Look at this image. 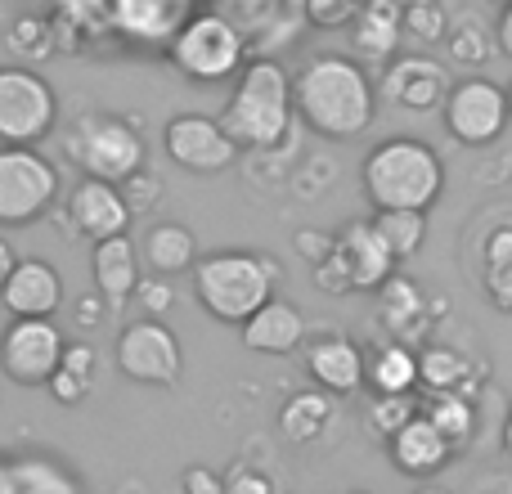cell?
<instances>
[{"label": "cell", "instance_id": "11", "mask_svg": "<svg viewBox=\"0 0 512 494\" xmlns=\"http://www.w3.org/2000/svg\"><path fill=\"white\" fill-rule=\"evenodd\" d=\"M441 113H445V131H450L454 140L472 144V149H486L508 126L504 86H495L490 77H463L450 86Z\"/></svg>", "mask_w": 512, "mask_h": 494}, {"label": "cell", "instance_id": "5", "mask_svg": "<svg viewBox=\"0 0 512 494\" xmlns=\"http://www.w3.org/2000/svg\"><path fill=\"white\" fill-rule=\"evenodd\" d=\"M63 153L86 180H104V185H122L149 158L144 135L117 113H81L63 135Z\"/></svg>", "mask_w": 512, "mask_h": 494}, {"label": "cell", "instance_id": "39", "mask_svg": "<svg viewBox=\"0 0 512 494\" xmlns=\"http://www.w3.org/2000/svg\"><path fill=\"white\" fill-rule=\"evenodd\" d=\"M292 247H297L301 261L319 265L328 252H333V234H324V230H297V234H292Z\"/></svg>", "mask_w": 512, "mask_h": 494}, {"label": "cell", "instance_id": "13", "mask_svg": "<svg viewBox=\"0 0 512 494\" xmlns=\"http://www.w3.org/2000/svg\"><path fill=\"white\" fill-rule=\"evenodd\" d=\"M0 301L9 319H54V310L63 306V274L41 256H18L0 288Z\"/></svg>", "mask_w": 512, "mask_h": 494}, {"label": "cell", "instance_id": "16", "mask_svg": "<svg viewBox=\"0 0 512 494\" xmlns=\"http://www.w3.org/2000/svg\"><path fill=\"white\" fill-rule=\"evenodd\" d=\"M63 221L81 234V239H117L131 225V212H126L117 185H104V180H86L81 176L72 185L68 203H63Z\"/></svg>", "mask_w": 512, "mask_h": 494}, {"label": "cell", "instance_id": "44", "mask_svg": "<svg viewBox=\"0 0 512 494\" xmlns=\"http://www.w3.org/2000/svg\"><path fill=\"white\" fill-rule=\"evenodd\" d=\"M495 50L504 54V59H512V5H504V14H499V23H495Z\"/></svg>", "mask_w": 512, "mask_h": 494}, {"label": "cell", "instance_id": "50", "mask_svg": "<svg viewBox=\"0 0 512 494\" xmlns=\"http://www.w3.org/2000/svg\"><path fill=\"white\" fill-rule=\"evenodd\" d=\"M346 494H369V490H346Z\"/></svg>", "mask_w": 512, "mask_h": 494}, {"label": "cell", "instance_id": "48", "mask_svg": "<svg viewBox=\"0 0 512 494\" xmlns=\"http://www.w3.org/2000/svg\"><path fill=\"white\" fill-rule=\"evenodd\" d=\"M414 494H450V490H445V486H418Z\"/></svg>", "mask_w": 512, "mask_h": 494}, {"label": "cell", "instance_id": "2", "mask_svg": "<svg viewBox=\"0 0 512 494\" xmlns=\"http://www.w3.org/2000/svg\"><path fill=\"white\" fill-rule=\"evenodd\" d=\"M360 180L373 212H427L445 194V162L427 140L391 135L364 153Z\"/></svg>", "mask_w": 512, "mask_h": 494}, {"label": "cell", "instance_id": "6", "mask_svg": "<svg viewBox=\"0 0 512 494\" xmlns=\"http://www.w3.org/2000/svg\"><path fill=\"white\" fill-rule=\"evenodd\" d=\"M171 68L189 81H230L248 63V41L225 14H194L171 36Z\"/></svg>", "mask_w": 512, "mask_h": 494}, {"label": "cell", "instance_id": "31", "mask_svg": "<svg viewBox=\"0 0 512 494\" xmlns=\"http://www.w3.org/2000/svg\"><path fill=\"white\" fill-rule=\"evenodd\" d=\"M450 32V14H445L441 0H409L400 5V36L418 45H441Z\"/></svg>", "mask_w": 512, "mask_h": 494}, {"label": "cell", "instance_id": "46", "mask_svg": "<svg viewBox=\"0 0 512 494\" xmlns=\"http://www.w3.org/2000/svg\"><path fill=\"white\" fill-rule=\"evenodd\" d=\"M0 494H14V477H9V463L0 459Z\"/></svg>", "mask_w": 512, "mask_h": 494}, {"label": "cell", "instance_id": "26", "mask_svg": "<svg viewBox=\"0 0 512 494\" xmlns=\"http://www.w3.org/2000/svg\"><path fill=\"white\" fill-rule=\"evenodd\" d=\"M328 418H333V396L310 387V391H297V396L279 409V432H283V441H292V445H310L324 436Z\"/></svg>", "mask_w": 512, "mask_h": 494}, {"label": "cell", "instance_id": "28", "mask_svg": "<svg viewBox=\"0 0 512 494\" xmlns=\"http://www.w3.org/2000/svg\"><path fill=\"white\" fill-rule=\"evenodd\" d=\"M445 45H450V63H454V68H468V72L495 59V32H490L481 18H459V23H450Z\"/></svg>", "mask_w": 512, "mask_h": 494}, {"label": "cell", "instance_id": "49", "mask_svg": "<svg viewBox=\"0 0 512 494\" xmlns=\"http://www.w3.org/2000/svg\"><path fill=\"white\" fill-rule=\"evenodd\" d=\"M504 104H508V122H512V86L504 90Z\"/></svg>", "mask_w": 512, "mask_h": 494}, {"label": "cell", "instance_id": "36", "mask_svg": "<svg viewBox=\"0 0 512 494\" xmlns=\"http://www.w3.org/2000/svg\"><path fill=\"white\" fill-rule=\"evenodd\" d=\"M45 391H50L59 405H81V400L90 396V378H81V373H72V369H54L50 373V382H45Z\"/></svg>", "mask_w": 512, "mask_h": 494}, {"label": "cell", "instance_id": "35", "mask_svg": "<svg viewBox=\"0 0 512 494\" xmlns=\"http://www.w3.org/2000/svg\"><path fill=\"white\" fill-rule=\"evenodd\" d=\"M131 297L140 301L144 319H158L162 310H171V301H176V288H171V279H158V274H140V283H135Z\"/></svg>", "mask_w": 512, "mask_h": 494}, {"label": "cell", "instance_id": "43", "mask_svg": "<svg viewBox=\"0 0 512 494\" xmlns=\"http://www.w3.org/2000/svg\"><path fill=\"white\" fill-rule=\"evenodd\" d=\"M499 265H512V225L486 234V270H499Z\"/></svg>", "mask_w": 512, "mask_h": 494}, {"label": "cell", "instance_id": "20", "mask_svg": "<svg viewBox=\"0 0 512 494\" xmlns=\"http://www.w3.org/2000/svg\"><path fill=\"white\" fill-rule=\"evenodd\" d=\"M243 346L256 355H292L301 342H306V315H301L292 301L270 297L261 310H252L239 324Z\"/></svg>", "mask_w": 512, "mask_h": 494}, {"label": "cell", "instance_id": "51", "mask_svg": "<svg viewBox=\"0 0 512 494\" xmlns=\"http://www.w3.org/2000/svg\"><path fill=\"white\" fill-rule=\"evenodd\" d=\"M396 5H409V0H396Z\"/></svg>", "mask_w": 512, "mask_h": 494}, {"label": "cell", "instance_id": "9", "mask_svg": "<svg viewBox=\"0 0 512 494\" xmlns=\"http://www.w3.org/2000/svg\"><path fill=\"white\" fill-rule=\"evenodd\" d=\"M113 360L122 369V378L140 382V387H176L180 369H185L180 337L162 319H135V324H126L117 333Z\"/></svg>", "mask_w": 512, "mask_h": 494}, {"label": "cell", "instance_id": "40", "mask_svg": "<svg viewBox=\"0 0 512 494\" xmlns=\"http://www.w3.org/2000/svg\"><path fill=\"white\" fill-rule=\"evenodd\" d=\"M180 494H225V477L212 472V468H185Z\"/></svg>", "mask_w": 512, "mask_h": 494}, {"label": "cell", "instance_id": "3", "mask_svg": "<svg viewBox=\"0 0 512 494\" xmlns=\"http://www.w3.org/2000/svg\"><path fill=\"white\" fill-rule=\"evenodd\" d=\"M221 131L230 135L239 149H274L292 135V77L279 59H248L239 68L234 95L225 113L216 117Z\"/></svg>", "mask_w": 512, "mask_h": 494}, {"label": "cell", "instance_id": "22", "mask_svg": "<svg viewBox=\"0 0 512 494\" xmlns=\"http://www.w3.org/2000/svg\"><path fill=\"white\" fill-rule=\"evenodd\" d=\"M418 391L472 400L477 396V364L463 351H454V346L423 342V351H418Z\"/></svg>", "mask_w": 512, "mask_h": 494}, {"label": "cell", "instance_id": "1", "mask_svg": "<svg viewBox=\"0 0 512 494\" xmlns=\"http://www.w3.org/2000/svg\"><path fill=\"white\" fill-rule=\"evenodd\" d=\"M378 86L351 54H315L292 77V117L319 140H355L373 126Z\"/></svg>", "mask_w": 512, "mask_h": 494}, {"label": "cell", "instance_id": "32", "mask_svg": "<svg viewBox=\"0 0 512 494\" xmlns=\"http://www.w3.org/2000/svg\"><path fill=\"white\" fill-rule=\"evenodd\" d=\"M414 414H418L414 396H373L369 409H364V432H369L373 441H391Z\"/></svg>", "mask_w": 512, "mask_h": 494}, {"label": "cell", "instance_id": "14", "mask_svg": "<svg viewBox=\"0 0 512 494\" xmlns=\"http://www.w3.org/2000/svg\"><path fill=\"white\" fill-rule=\"evenodd\" d=\"M450 95V72L445 63L423 59V54H409V59H391L382 72V99L405 113H427V108H441Z\"/></svg>", "mask_w": 512, "mask_h": 494}, {"label": "cell", "instance_id": "17", "mask_svg": "<svg viewBox=\"0 0 512 494\" xmlns=\"http://www.w3.org/2000/svg\"><path fill=\"white\" fill-rule=\"evenodd\" d=\"M306 373L319 382L324 396H355L364 387V351L355 337L328 333L306 346Z\"/></svg>", "mask_w": 512, "mask_h": 494}, {"label": "cell", "instance_id": "8", "mask_svg": "<svg viewBox=\"0 0 512 494\" xmlns=\"http://www.w3.org/2000/svg\"><path fill=\"white\" fill-rule=\"evenodd\" d=\"M63 180L50 158L36 149L0 144V225H32L54 207Z\"/></svg>", "mask_w": 512, "mask_h": 494}, {"label": "cell", "instance_id": "33", "mask_svg": "<svg viewBox=\"0 0 512 494\" xmlns=\"http://www.w3.org/2000/svg\"><path fill=\"white\" fill-rule=\"evenodd\" d=\"M5 50L14 54V59H45V54L54 50L50 23L36 14H18L14 23L5 27Z\"/></svg>", "mask_w": 512, "mask_h": 494}, {"label": "cell", "instance_id": "4", "mask_svg": "<svg viewBox=\"0 0 512 494\" xmlns=\"http://www.w3.org/2000/svg\"><path fill=\"white\" fill-rule=\"evenodd\" d=\"M279 261L261 252H212L194 261V297L221 324H243L274 297Z\"/></svg>", "mask_w": 512, "mask_h": 494}, {"label": "cell", "instance_id": "45", "mask_svg": "<svg viewBox=\"0 0 512 494\" xmlns=\"http://www.w3.org/2000/svg\"><path fill=\"white\" fill-rule=\"evenodd\" d=\"M14 261H18V256H14V247H9L5 239H0V288H5V279H9V270H14Z\"/></svg>", "mask_w": 512, "mask_h": 494}, {"label": "cell", "instance_id": "52", "mask_svg": "<svg viewBox=\"0 0 512 494\" xmlns=\"http://www.w3.org/2000/svg\"><path fill=\"white\" fill-rule=\"evenodd\" d=\"M499 5H512V0H499Z\"/></svg>", "mask_w": 512, "mask_h": 494}, {"label": "cell", "instance_id": "34", "mask_svg": "<svg viewBox=\"0 0 512 494\" xmlns=\"http://www.w3.org/2000/svg\"><path fill=\"white\" fill-rule=\"evenodd\" d=\"M117 194H122V203H126V212L131 216L153 212V207L162 203V176L158 171H149V167H140V171H131V176L117 185Z\"/></svg>", "mask_w": 512, "mask_h": 494}, {"label": "cell", "instance_id": "21", "mask_svg": "<svg viewBox=\"0 0 512 494\" xmlns=\"http://www.w3.org/2000/svg\"><path fill=\"white\" fill-rule=\"evenodd\" d=\"M90 270H95V292L108 301V306H122L135 292L144 265H140V247L135 239L117 234V239H99L95 252H90Z\"/></svg>", "mask_w": 512, "mask_h": 494}, {"label": "cell", "instance_id": "38", "mask_svg": "<svg viewBox=\"0 0 512 494\" xmlns=\"http://www.w3.org/2000/svg\"><path fill=\"white\" fill-rule=\"evenodd\" d=\"M225 494H279V490H274V481L265 477L261 468L239 463V468H230V477H225Z\"/></svg>", "mask_w": 512, "mask_h": 494}, {"label": "cell", "instance_id": "29", "mask_svg": "<svg viewBox=\"0 0 512 494\" xmlns=\"http://www.w3.org/2000/svg\"><path fill=\"white\" fill-rule=\"evenodd\" d=\"M373 230L387 243L391 261H405L427 239V212H373Z\"/></svg>", "mask_w": 512, "mask_h": 494}, {"label": "cell", "instance_id": "15", "mask_svg": "<svg viewBox=\"0 0 512 494\" xmlns=\"http://www.w3.org/2000/svg\"><path fill=\"white\" fill-rule=\"evenodd\" d=\"M333 256L342 261L346 279H351V292H378L382 283L396 274V261H391L387 243L378 239L373 221H346L342 230L333 234Z\"/></svg>", "mask_w": 512, "mask_h": 494}, {"label": "cell", "instance_id": "47", "mask_svg": "<svg viewBox=\"0 0 512 494\" xmlns=\"http://www.w3.org/2000/svg\"><path fill=\"white\" fill-rule=\"evenodd\" d=\"M504 454H512V409H508V418H504Z\"/></svg>", "mask_w": 512, "mask_h": 494}, {"label": "cell", "instance_id": "30", "mask_svg": "<svg viewBox=\"0 0 512 494\" xmlns=\"http://www.w3.org/2000/svg\"><path fill=\"white\" fill-rule=\"evenodd\" d=\"M9 477H14V494H81L77 481L54 459H41V454L36 459H14Z\"/></svg>", "mask_w": 512, "mask_h": 494}, {"label": "cell", "instance_id": "24", "mask_svg": "<svg viewBox=\"0 0 512 494\" xmlns=\"http://www.w3.org/2000/svg\"><path fill=\"white\" fill-rule=\"evenodd\" d=\"M198 261V243H194V230L180 221H158L149 225V234H144L140 243V265L149 274H158V279H171V274H185L194 270Z\"/></svg>", "mask_w": 512, "mask_h": 494}, {"label": "cell", "instance_id": "7", "mask_svg": "<svg viewBox=\"0 0 512 494\" xmlns=\"http://www.w3.org/2000/svg\"><path fill=\"white\" fill-rule=\"evenodd\" d=\"M59 122V95L36 68L5 63L0 68V144L36 149Z\"/></svg>", "mask_w": 512, "mask_h": 494}, {"label": "cell", "instance_id": "42", "mask_svg": "<svg viewBox=\"0 0 512 494\" xmlns=\"http://www.w3.org/2000/svg\"><path fill=\"white\" fill-rule=\"evenodd\" d=\"M486 297L495 301L499 310H508V315H512V265L486 270Z\"/></svg>", "mask_w": 512, "mask_h": 494}, {"label": "cell", "instance_id": "53", "mask_svg": "<svg viewBox=\"0 0 512 494\" xmlns=\"http://www.w3.org/2000/svg\"><path fill=\"white\" fill-rule=\"evenodd\" d=\"M481 494H495V490H481Z\"/></svg>", "mask_w": 512, "mask_h": 494}, {"label": "cell", "instance_id": "10", "mask_svg": "<svg viewBox=\"0 0 512 494\" xmlns=\"http://www.w3.org/2000/svg\"><path fill=\"white\" fill-rule=\"evenodd\" d=\"M63 328L54 319H9L0 333V373L18 387H45L63 360Z\"/></svg>", "mask_w": 512, "mask_h": 494}, {"label": "cell", "instance_id": "12", "mask_svg": "<svg viewBox=\"0 0 512 494\" xmlns=\"http://www.w3.org/2000/svg\"><path fill=\"white\" fill-rule=\"evenodd\" d=\"M162 149L176 167L194 171V176H216V171H230L239 162V144L221 131L216 117H203V113H180L167 122L162 131Z\"/></svg>", "mask_w": 512, "mask_h": 494}, {"label": "cell", "instance_id": "27", "mask_svg": "<svg viewBox=\"0 0 512 494\" xmlns=\"http://www.w3.org/2000/svg\"><path fill=\"white\" fill-rule=\"evenodd\" d=\"M418 414L436 427V436L454 450V459H459L472 445V436H477V405L463 396H427V405L418 409Z\"/></svg>", "mask_w": 512, "mask_h": 494}, {"label": "cell", "instance_id": "25", "mask_svg": "<svg viewBox=\"0 0 512 494\" xmlns=\"http://www.w3.org/2000/svg\"><path fill=\"white\" fill-rule=\"evenodd\" d=\"M364 382L373 396H414L418 391V351L405 342H387L364 355Z\"/></svg>", "mask_w": 512, "mask_h": 494}, {"label": "cell", "instance_id": "41", "mask_svg": "<svg viewBox=\"0 0 512 494\" xmlns=\"http://www.w3.org/2000/svg\"><path fill=\"white\" fill-rule=\"evenodd\" d=\"M72 319H77V328H90V333H95V328L108 319V301L99 297V292L95 297L86 292V297H77V306H72Z\"/></svg>", "mask_w": 512, "mask_h": 494}, {"label": "cell", "instance_id": "18", "mask_svg": "<svg viewBox=\"0 0 512 494\" xmlns=\"http://www.w3.org/2000/svg\"><path fill=\"white\" fill-rule=\"evenodd\" d=\"M378 319L391 333V342L423 346L427 333H432V324H436V310L423 301V292H418L414 279L391 274V279L378 288Z\"/></svg>", "mask_w": 512, "mask_h": 494}, {"label": "cell", "instance_id": "37", "mask_svg": "<svg viewBox=\"0 0 512 494\" xmlns=\"http://www.w3.org/2000/svg\"><path fill=\"white\" fill-rule=\"evenodd\" d=\"M310 270H315V274H310V279H315V288L328 292V297H346V292H351V279H346L342 261H337L333 252H328L319 265H310Z\"/></svg>", "mask_w": 512, "mask_h": 494}, {"label": "cell", "instance_id": "23", "mask_svg": "<svg viewBox=\"0 0 512 494\" xmlns=\"http://www.w3.org/2000/svg\"><path fill=\"white\" fill-rule=\"evenodd\" d=\"M391 463H396L405 477H436L445 463L454 459V450L436 436V427L423 414H414L396 436H391Z\"/></svg>", "mask_w": 512, "mask_h": 494}, {"label": "cell", "instance_id": "19", "mask_svg": "<svg viewBox=\"0 0 512 494\" xmlns=\"http://www.w3.org/2000/svg\"><path fill=\"white\" fill-rule=\"evenodd\" d=\"M400 5L396 0H360L351 14V59L391 63L400 50Z\"/></svg>", "mask_w": 512, "mask_h": 494}]
</instances>
